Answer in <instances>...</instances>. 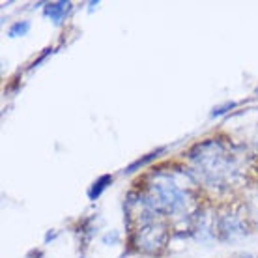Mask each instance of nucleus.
Here are the masks:
<instances>
[{
	"label": "nucleus",
	"mask_w": 258,
	"mask_h": 258,
	"mask_svg": "<svg viewBox=\"0 0 258 258\" xmlns=\"http://www.w3.org/2000/svg\"><path fill=\"white\" fill-rule=\"evenodd\" d=\"M247 258H251V256H247Z\"/></svg>",
	"instance_id": "nucleus-7"
},
{
	"label": "nucleus",
	"mask_w": 258,
	"mask_h": 258,
	"mask_svg": "<svg viewBox=\"0 0 258 258\" xmlns=\"http://www.w3.org/2000/svg\"><path fill=\"white\" fill-rule=\"evenodd\" d=\"M110 181H112V176H110V174L99 176V178L92 183V187L88 189V199H90V200L99 199V197H101V193L107 189V185H110Z\"/></svg>",
	"instance_id": "nucleus-3"
},
{
	"label": "nucleus",
	"mask_w": 258,
	"mask_h": 258,
	"mask_svg": "<svg viewBox=\"0 0 258 258\" xmlns=\"http://www.w3.org/2000/svg\"><path fill=\"white\" fill-rule=\"evenodd\" d=\"M30 21H17V23H13L10 26V30H8V36L10 38H21V36H26V34L30 32Z\"/></svg>",
	"instance_id": "nucleus-4"
},
{
	"label": "nucleus",
	"mask_w": 258,
	"mask_h": 258,
	"mask_svg": "<svg viewBox=\"0 0 258 258\" xmlns=\"http://www.w3.org/2000/svg\"><path fill=\"white\" fill-rule=\"evenodd\" d=\"M254 92H256V96H258V88H256V90H254Z\"/></svg>",
	"instance_id": "nucleus-6"
},
{
	"label": "nucleus",
	"mask_w": 258,
	"mask_h": 258,
	"mask_svg": "<svg viewBox=\"0 0 258 258\" xmlns=\"http://www.w3.org/2000/svg\"><path fill=\"white\" fill-rule=\"evenodd\" d=\"M71 4L70 2H52V4H47L45 6V17L51 19L54 25H60L64 17L70 12Z\"/></svg>",
	"instance_id": "nucleus-1"
},
{
	"label": "nucleus",
	"mask_w": 258,
	"mask_h": 258,
	"mask_svg": "<svg viewBox=\"0 0 258 258\" xmlns=\"http://www.w3.org/2000/svg\"><path fill=\"white\" fill-rule=\"evenodd\" d=\"M234 107H236V103H234V101H228V103H225V105H217V107H213V110L210 112V116L217 118V116H221V114H225L226 110L234 109Z\"/></svg>",
	"instance_id": "nucleus-5"
},
{
	"label": "nucleus",
	"mask_w": 258,
	"mask_h": 258,
	"mask_svg": "<svg viewBox=\"0 0 258 258\" xmlns=\"http://www.w3.org/2000/svg\"><path fill=\"white\" fill-rule=\"evenodd\" d=\"M165 146H159L157 150H154V152H150L148 155H144L142 159H137V161H133L131 165H129L127 168H123V174H131V172H135V170H139V168H142V167H146L150 161H154V159H157L159 155L165 152Z\"/></svg>",
	"instance_id": "nucleus-2"
}]
</instances>
